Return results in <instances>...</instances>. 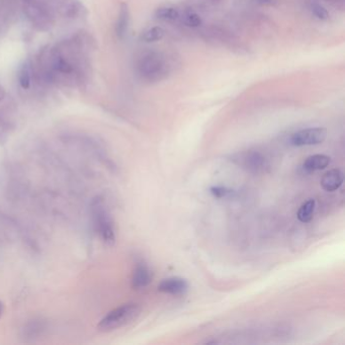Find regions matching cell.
<instances>
[{
    "label": "cell",
    "instance_id": "obj_1",
    "mask_svg": "<svg viewBox=\"0 0 345 345\" xmlns=\"http://www.w3.org/2000/svg\"><path fill=\"white\" fill-rule=\"evenodd\" d=\"M90 215L93 228L103 243L108 247L116 244V225L110 212L101 196H96L90 204Z\"/></svg>",
    "mask_w": 345,
    "mask_h": 345
},
{
    "label": "cell",
    "instance_id": "obj_2",
    "mask_svg": "<svg viewBox=\"0 0 345 345\" xmlns=\"http://www.w3.org/2000/svg\"><path fill=\"white\" fill-rule=\"evenodd\" d=\"M142 308L136 303L123 304L112 309L97 324V330L108 333L132 323L141 314Z\"/></svg>",
    "mask_w": 345,
    "mask_h": 345
},
{
    "label": "cell",
    "instance_id": "obj_3",
    "mask_svg": "<svg viewBox=\"0 0 345 345\" xmlns=\"http://www.w3.org/2000/svg\"><path fill=\"white\" fill-rule=\"evenodd\" d=\"M170 70V65L160 53H147L138 63V73L148 82H157L165 78Z\"/></svg>",
    "mask_w": 345,
    "mask_h": 345
},
{
    "label": "cell",
    "instance_id": "obj_4",
    "mask_svg": "<svg viewBox=\"0 0 345 345\" xmlns=\"http://www.w3.org/2000/svg\"><path fill=\"white\" fill-rule=\"evenodd\" d=\"M233 162L251 173L257 174L265 172L268 168L267 158L258 151H246L238 153L232 157Z\"/></svg>",
    "mask_w": 345,
    "mask_h": 345
},
{
    "label": "cell",
    "instance_id": "obj_5",
    "mask_svg": "<svg viewBox=\"0 0 345 345\" xmlns=\"http://www.w3.org/2000/svg\"><path fill=\"white\" fill-rule=\"evenodd\" d=\"M326 137L325 128H308L293 133L291 137V144L297 147L319 145L326 140Z\"/></svg>",
    "mask_w": 345,
    "mask_h": 345
},
{
    "label": "cell",
    "instance_id": "obj_6",
    "mask_svg": "<svg viewBox=\"0 0 345 345\" xmlns=\"http://www.w3.org/2000/svg\"><path fill=\"white\" fill-rule=\"evenodd\" d=\"M188 283L183 277L172 276L162 279L158 285V291L171 295H185L188 291Z\"/></svg>",
    "mask_w": 345,
    "mask_h": 345
},
{
    "label": "cell",
    "instance_id": "obj_7",
    "mask_svg": "<svg viewBox=\"0 0 345 345\" xmlns=\"http://www.w3.org/2000/svg\"><path fill=\"white\" fill-rule=\"evenodd\" d=\"M47 330V323L42 319L28 321L21 328V337L26 342L35 341L41 338Z\"/></svg>",
    "mask_w": 345,
    "mask_h": 345
},
{
    "label": "cell",
    "instance_id": "obj_8",
    "mask_svg": "<svg viewBox=\"0 0 345 345\" xmlns=\"http://www.w3.org/2000/svg\"><path fill=\"white\" fill-rule=\"evenodd\" d=\"M152 282V272L144 261H139L136 265L132 275V287L135 290H143Z\"/></svg>",
    "mask_w": 345,
    "mask_h": 345
},
{
    "label": "cell",
    "instance_id": "obj_9",
    "mask_svg": "<svg viewBox=\"0 0 345 345\" xmlns=\"http://www.w3.org/2000/svg\"><path fill=\"white\" fill-rule=\"evenodd\" d=\"M342 184H343V172L337 168L327 171L321 179L322 188L328 192L337 190L342 186Z\"/></svg>",
    "mask_w": 345,
    "mask_h": 345
},
{
    "label": "cell",
    "instance_id": "obj_10",
    "mask_svg": "<svg viewBox=\"0 0 345 345\" xmlns=\"http://www.w3.org/2000/svg\"><path fill=\"white\" fill-rule=\"evenodd\" d=\"M330 161H331L330 157L324 154L311 155L305 160L303 167L310 172L318 171V170L325 169L330 164Z\"/></svg>",
    "mask_w": 345,
    "mask_h": 345
},
{
    "label": "cell",
    "instance_id": "obj_11",
    "mask_svg": "<svg viewBox=\"0 0 345 345\" xmlns=\"http://www.w3.org/2000/svg\"><path fill=\"white\" fill-rule=\"evenodd\" d=\"M130 24V10L127 3H122L120 7V12L116 25V32L120 39H124Z\"/></svg>",
    "mask_w": 345,
    "mask_h": 345
},
{
    "label": "cell",
    "instance_id": "obj_12",
    "mask_svg": "<svg viewBox=\"0 0 345 345\" xmlns=\"http://www.w3.org/2000/svg\"><path fill=\"white\" fill-rule=\"evenodd\" d=\"M316 208L315 200H308L305 202L298 211V219L303 223L310 222L314 217V212Z\"/></svg>",
    "mask_w": 345,
    "mask_h": 345
},
{
    "label": "cell",
    "instance_id": "obj_13",
    "mask_svg": "<svg viewBox=\"0 0 345 345\" xmlns=\"http://www.w3.org/2000/svg\"><path fill=\"white\" fill-rule=\"evenodd\" d=\"M53 66L56 71L62 74H71L74 71L73 65L62 56H55L54 57V64Z\"/></svg>",
    "mask_w": 345,
    "mask_h": 345
},
{
    "label": "cell",
    "instance_id": "obj_14",
    "mask_svg": "<svg viewBox=\"0 0 345 345\" xmlns=\"http://www.w3.org/2000/svg\"><path fill=\"white\" fill-rule=\"evenodd\" d=\"M155 16L162 21H175L179 18V12L173 7H161L156 10Z\"/></svg>",
    "mask_w": 345,
    "mask_h": 345
},
{
    "label": "cell",
    "instance_id": "obj_15",
    "mask_svg": "<svg viewBox=\"0 0 345 345\" xmlns=\"http://www.w3.org/2000/svg\"><path fill=\"white\" fill-rule=\"evenodd\" d=\"M164 35H165V31H164L162 27H154L144 32L142 36V40L147 43L156 42V41H160L164 37Z\"/></svg>",
    "mask_w": 345,
    "mask_h": 345
},
{
    "label": "cell",
    "instance_id": "obj_16",
    "mask_svg": "<svg viewBox=\"0 0 345 345\" xmlns=\"http://www.w3.org/2000/svg\"><path fill=\"white\" fill-rule=\"evenodd\" d=\"M19 82L22 88L28 89L30 86V70L28 65L25 64L19 72Z\"/></svg>",
    "mask_w": 345,
    "mask_h": 345
},
{
    "label": "cell",
    "instance_id": "obj_17",
    "mask_svg": "<svg viewBox=\"0 0 345 345\" xmlns=\"http://www.w3.org/2000/svg\"><path fill=\"white\" fill-rule=\"evenodd\" d=\"M311 10H312V12L314 13L316 18H318L321 21H326V20H328V18H329V13H328L327 9L319 3L312 4Z\"/></svg>",
    "mask_w": 345,
    "mask_h": 345
},
{
    "label": "cell",
    "instance_id": "obj_18",
    "mask_svg": "<svg viewBox=\"0 0 345 345\" xmlns=\"http://www.w3.org/2000/svg\"><path fill=\"white\" fill-rule=\"evenodd\" d=\"M186 23L187 26L192 27H198L202 25V19L199 14L194 12H190L186 16Z\"/></svg>",
    "mask_w": 345,
    "mask_h": 345
},
{
    "label": "cell",
    "instance_id": "obj_19",
    "mask_svg": "<svg viewBox=\"0 0 345 345\" xmlns=\"http://www.w3.org/2000/svg\"><path fill=\"white\" fill-rule=\"evenodd\" d=\"M233 191L224 186H212L211 188V193L216 196V198H226V196L231 194Z\"/></svg>",
    "mask_w": 345,
    "mask_h": 345
},
{
    "label": "cell",
    "instance_id": "obj_20",
    "mask_svg": "<svg viewBox=\"0 0 345 345\" xmlns=\"http://www.w3.org/2000/svg\"><path fill=\"white\" fill-rule=\"evenodd\" d=\"M7 135H8L7 126L4 123L0 122V144L6 141Z\"/></svg>",
    "mask_w": 345,
    "mask_h": 345
},
{
    "label": "cell",
    "instance_id": "obj_21",
    "mask_svg": "<svg viewBox=\"0 0 345 345\" xmlns=\"http://www.w3.org/2000/svg\"><path fill=\"white\" fill-rule=\"evenodd\" d=\"M257 1L260 4H265L266 5V4H271L273 0H257Z\"/></svg>",
    "mask_w": 345,
    "mask_h": 345
},
{
    "label": "cell",
    "instance_id": "obj_22",
    "mask_svg": "<svg viewBox=\"0 0 345 345\" xmlns=\"http://www.w3.org/2000/svg\"><path fill=\"white\" fill-rule=\"evenodd\" d=\"M4 96H5V92H4V90L1 87H0V101H2L3 98H4Z\"/></svg>",
    "mask_w": 345,
    "mask_h": 345
},
{
    "label": "cell",
    "instance_id": "obj_23",
    "mask_svg": "<svg viewBox=\"0 0 345 345\" xmlns=\"http://www.w3.org/2000/svg\"><path fill=\"white\" fill-rule=\"evenodd\" d=\"M3 304H2V302L1 301H0V317H1V315H2V313H3Z\"/></svg>",
    "mask_w": 345,
    "mask_h": 345
}]
</instances>
